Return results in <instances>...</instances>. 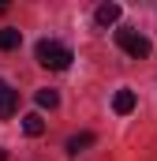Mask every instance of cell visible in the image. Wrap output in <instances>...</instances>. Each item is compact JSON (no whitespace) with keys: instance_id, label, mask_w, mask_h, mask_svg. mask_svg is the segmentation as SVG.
Masks as SVG:
<instances>
[{"instance_id":"8992f818","label":"cell","mask_w":157,"mask_h":161,"mask_svg":"<svg viewBox=\"0 0 157 161\" xmlns=\"http://www.w3.org/2000/svg\"><path fill=\"white\" fill-rule=\"evenodd\" d=\"M19 45H23V30H15V26H4L0 30V53H11Z\"/></svg>"},{"instance_id":"9c48e42d","label":"cell","mask_w":157,"mask_h":161,"mask_svg":"<svg viewBox=\"0 0 157 161\" xmlns=\"http://www.w3.org/2000/svg\"><path fill=\"white\" fill-rule=\"evenodd\" d=\"M38 105H41V109H56V105H60V94L45 86V90H38Z\"/></svg>"},{"instance_id":"52a82bcc","label":"cell","mask_w":157,"mask_h":161,"mask_svg":"<svg viewBox=\"0 0 157 161\" xmlns=\"http://www.w3.org/2000/svg\"><path fill=\"white\" fill-rule=\"evenodd\" d=\"M23 131H26L30 139H38L41 131H45V120H41L38 113H26V116H23Z\"/></svg>"},{"instance_id":"ba28073f","label":"cell","mask_w":157,"mask_h":161,"mask_svg":"<svg viewBox=\"0 0 157 161\" xmlns=\"http://www.w3.org/2000/svg\"><path fill=\"white\" fill-rule=\"evenodd\" d=\"M86 146H94V135H90V131H82V135H71V139H68V150H71V154L86 150Z\"/></svg>"},{"instance_id":"6da1fadb","label":"cell","mask_w":157,"mask_h":161,"mask_svg":"<svg viewBox=\"0 0 157 161\" xmlns=\"http://www.w3.org/2000/svg\"><path fill=\"white\" fill-rule=\"evenodd\" d=\"M34 53H38V64H41V68H49V71H68V68H71V60H75L68 45L49 41V38L38 41V49H34Z\"/></svg>"},{"instance_id":"30bf717a","label":"cell","mask_w":157,"mask_h":161,"mask_svg":"<svg viewBox=\"0 0 157 161\" xmlns=\"http://www.w3.org/2000/svg\"><path fill=\"white\" fill-rule=\"evenodd\" d=\"M0 161H8V150H4V146H0Z\"/></svg>"},{"instance_id":"277c9868","label":"cell","mask_w":157,"mask_h":161,"mask_svg":"<svg viewBox=\"0 0 157 161\" xmlns=\"http://www.w3.org/2000/svg\"><path fill=\"white\" fill-rule=\"evenodd\" d=\"M120 15H123L120 4H101V8L94 11V23H97V26H112V23H120Z\"/></svg>"},{"instance_id":"3957f363","label":"cell","mask_w":157,"mask_h":161,"mask_svg":"<svg viewBox=\"0 0 157 161\" xmlns=\"http://www.w3.org/2000/svg\"><path fill=\"white\" fill-rule=\"evenodd\" d=\"M15 109H19V90H15L11 82H4V79H0V120L15 116Z\"/></svg>"},{"instance_id":"7a4b0ae2","label":"cell","mask_w":157,"mask_h":161,"mask_svg":"<svg viewBox=\"0 0 157 161\" xmlns=\"http://www.w3.org/2000/svg\"><path fill=\"white\" fill-rule=\"evenodd\" d=\"M116 45L127 53V56H135V60H146L150 56V38L146 34H138V30H116Z\"/></svg>"},{"instance_id":"5b68a950","label":"cell","mask_w":157,"mask_h":161,"mask_svg":"<svg viewBox=\"0 0 157 161\" xmlns=\"http://www.w3.org/2000/svg\"><path fill=\"white\" fill-rule=\"evenodd\" d=\"M112 109H116L120 116L135 113V90H116V97H112Z\"/></svg>"}]
</instances>
